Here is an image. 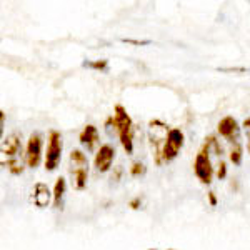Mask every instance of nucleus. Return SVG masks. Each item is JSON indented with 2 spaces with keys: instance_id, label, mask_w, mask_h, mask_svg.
Wrapping results in <instances>:
<instances>
[{
  "instance_id": "nucleus-13",
  "label": "nucleus",
  "mask_w": 250,
  "mask_h": 250,
  "mask_svg": "<svg viewBox=\"0 0 250 250\" xmlns=\"http://www.w3.org/2000/svg\"><path fill=\"white\" fill-rule=\"evenodd\" d=\"M72 175H74L75 180V188L77 190H83L87 187V179H88V168L82 167V168H72Z\"/></svg>"
},
{
  "instance_id": "nucleus-20",
  "label": "nucleus",
  "mask_w": 250,
  "mask_h": 250,
  "mask_svg": "<svg viewBox=\"0 0 250 250\" xmlns=\"http://www.w3.org/2000/svg\"><path fill=\"white\" fill-rule=\"evenodd\" d=\"M122 42H127V43H135V45H147V43H150V40H144V42H139V40L122 39Z\"/></svg>"
},
{
  "instance_id": "nucleus-15",
  "label": "nucleus",
  "mask_w": 250,
  "mask_h": 250,
  "mask_svg": "<svg viewBox=\"0 0 250 250\" xmlns=\"http://www.w3.org/2000/svg\"><path fill=\"white\" fill-rule=\"evenodd\" d=\"M229 157H230V162L233 165H240L242 164V157H244V148H242V145L239 142L233 144V147L230 148V154H229Z\"/></svg>"
},
{
  "instance_id": "nucleus-18",
  "label": "nucleus",
  "mask_w": 250,
  "mask_h": 250,
  "mask_svg": "<svg viewBox=\"0 0 250 250\" xmlns=\"http://www.w3.org/2000/svg\"><path fill=\"white\" fill-rule=\"evenodd\" d=\"M142 173H145V165H144V164H140V162L132 164V167H130V175L139 177V175H142Z\"/></svg>"
},
{
  "instance_id": "nucleus-1",
  "label": "nucleus",
  "mask_w": 250,
  "mask_h": 250,
  "mask_svg": "<svg viewBox=\"0 0 250 250\" xmlns=\"http://www.w3.org/2000/svg\"><path fill=\"white\" fill-rule=\"evenodd\" d=\"M110 122L114 124L117 134H119L124 150L127 154H132L134 152V122H132L130 115L127 114L124 105L117 104L114 108V115L110 117Z\"/></svg>"
},
{
  "instance_id": "nucleus-9",
  "label": "nucleus",
  "mask_w": 250,
  "mask_h": 250,
  "mask_svg": "<svg viewBox=\"0 0 250 250\" xmlns=\"http://www.w3.org/2000/svg\"><path fill=\"white\" fill-rule=\"evenodd\" d=\"M50 199H54V193L50 192V188L45 184L37 182L34 185V190H32V200L37 205L39 208H45L50 204Z\"/></svg>"
},
{
  "instance_id": "nucleus-11",
  "label": "nucleus",
  "mask_w": 250,
  "mask_h": 250,
  "mask_svg": "<svg viewBox=\"0 0 250 250\" xmlns=\"http://www.w3.org/2000/svg\"><path fill=\"white\" fill-rule=\"evenodd\" d=\"M79 140L87 150H94L97 144H99V130H97L95 125H85L83 130L80 132Z\"/></svg>"
},
{
  "instance_id": "nucleus-6",
  "label": "nucleus",
  "mask_w": 250,
  "mask_h": 250,
  "mask_svg": "<svg viewBox=\"0 0 250 250\" xmlns=\"http://www.w3.org/2000/svg\"><path fill=\"white\" fill-rule=\"evenodd\" d=\"M42 135L39 134H32L29 142H27V148H25V162L30 168H35L42 160Z\"/></svg>"
},
{
  "instance_id": "nucleus-14",
  "label": "nucleus",
  "mask_w": 250,
  "mask_h": 250,
  "mask_svg": "<svg viewBox=\"0 0 250 250\" xmlns=\"http://www.w3.org/2000/svg\"><path fill=\"white\" fill-rule=\"evenodd\" d=\"M70 162H72V167L74 168H82V167L88 168L87 155L83 154L82 150H72L70 152Z\"/></svg>"
},
{
  "instance_id": "nucleus-3",
  "label": "nucleus",
  "mask_w": 250,
  "mask_h": 250,
  "mask_svg": "<svg viewBox=\"0 0 250 250\" xmlns=\"http://www.w3.org/2000/svg\"><path fill=\"white\" fill-rule=\"evenodd\" d=\"M62 148H63V142L60 132L50 130V134H48V144H47V154H45V168L48 172L55 170L59 167L60 159H62Z\"/></svg>"
},
{
  "instance_id": "nucleus-2",
  "label": "nucleus",
  "mask_w": 250,
  "mask_h": 250,
  "mask_svg": "<svg viewBox=\"0 0 250 250\" xmlns=\"http://www.w3.org/2000/svg\"><path fill=\"white\" fill-rule=\"evenodd\" d=\"M168 132H170L168 125L160 122V120H150V122H148V140H150L157 165H162L164 162L162 152H164V145L167 142Z\"/></svg>"
},
{
  "instance_id": "nucleus-8",
  "label": "nucleus",
  "mask_w": 250,
  "mask_h": 250,
  "mask_svg": "<svg viewBox=\"0 0 250 250\" xmlns=\"http://www.w3.org/2000/svg\"><path fill=\"white\" fill-rule=\"evenodd\" d=\"M217 130H219V134L224 137V139L230 140V142H233V140L237 142V140H239L240 127H239V124H237V120L230 115L224 117V119L220 120L219 125H217Z\"/></svg>"
},
{
  "instance_id": "nucleus-26",
  "label": "nucleus",
  "mask_w": 250,
  "mask_h": 250,
  "mask_svg": "<svg viewBox=\"0 0 250 250\" xmlns=\"http://www.w3.org/2000/svg\"><path fill=\"white\" fill-rule=\"evenodd\" d=\"M167 250H173V249H167Z\"/></svg>"
},
{
  "instance_id": "nucleus-10",
  "label": "nucleus",
  "mask_w": 250,
  "mask_h": 250,
  "mask_svg": "<svg viewBox=\"0 0 250 250\" xmlns=\"http://www.w3.org/2000/svg\"><path fill=\"white\" fill-rule=\"evenodd\" d=\"M22 152V142L19 134H10L2 142V154L9 159H17V155Z\"/></svg>"
},
{
  "instance_id": "nucleus-17",
  "label": "nucleus",
  "mask_w": 250,
  "mask_h": 250,
  "mask_svg": "<svg viewBox=\"0 0 250 250\" xmlns=\"http://www.w3.org/2000/svg\"><path fill=\"white\" fill-rule=\"evenodd\" d=\"M83 67L88 68H95V70H107L108 67V60H95V62H83Z\"/></svg>"
},
{
  "instance_id": "nucleus-19",
  "label": "nucleus",
  "mask_w": 250,
  "mask_h": 250,
  "mask_svg": "<svg viewBox=\"0 0 250 250\" xmlns=\"http://www.w3.org/2000/svg\"><path fill=\"white\" fill-rule=\"evenodd\" d=\"M217 177H219V180H224L225 177H227V165L225 162H219V168H217Z\"/></svg>"
},
{
  "instance_id": "nucleus-5",
  "label": "nucleus",
  "mask_w": 250,
  "mask_h": 250,
  "mask_svg": "<svg viewBox=\"0 0 250 250\" xmlns=\"http://www.w3.org/2000/svg\"><path fill=\"white\" fill-rule=\"evenodd\" d=\"M184 132L180 128H170L167 137V142L164 145V152H162V160L164 162H172L177 155L180 154L184 147Z\"/></svg>"
},
{
  "instance_id": "nucleus-12",
  "label": "nucleus",
  "mask_w": 250,
  "mask_h": 250,
  "mask_svg": "<svg viewBox=\"0 0 250 250\" xmlns=\"http://www.w3.org/2000/svg\"><path fill=\"white\" fill-rule=\"evenodd\" d=\"M65 188H67L65 179H63V177H59V179L55 180V187H54V207L55 208H62Z\"/></svg>"
},
{
  "instance_id": "nucleus-4",
  "label": "nucleus",
  "mask_w": 250,
  "mask_h": 250,
  "mask_svg": "<svg viewBox=\"0 0 250 250\" xmlns=\"http://www.w3.org/2000/svg\"><path fill=\"white\" fill-rule=\"evenodd\" d=\"M193 172H195L197 179L202 184H210L213 177V167L210 162V157H208V147L204 145L202 150L197 154L195 162H193Z\"/></svg>"
},
{
  "instance_id": "nucleus-24",
  "label": "nucleus",
  "mask_w": 250,
  "mask_h": 250,
  "mask_svg": "<svg viewBox=\"0 0 250 250\" xmlns=\"http://www.w3.org/2000/svg\"><path fill=\"white\" fill-rule=\"evenodd\" d=\"M247 148H249V154H250V140H249V144H247Z\"/></svg>"
},
{
  "instance_id": "nucleus-23",
  "label": "nucleus",
  "mask_w": 250,
  "mask_h": 250,
  "mask_svg": "<svg viewBox=\"0 0 250 250\" xmlns=\"http://www.w3.org/2000/svg\"><path fill=\"white\" fill-rule=\"evenodd\" d=\"M140 207V197H137V199H134L130 202V208H134V210H137V208Z\"/></svg>"
},
{
  "instance_id": "nucleus-16",
  "label": "nucleus",
  "mask_w": 250,
  "mask_h": 250,
  "mask_svg": "<svg viewBox=\"0 0 250 250\" xmlns=\"http://www.w3.org/2000/svg\"><path fill=\"white\" fill-rule=\"evenodd\" d=\"M3 165H5L12 173H15V175L23 172V165L19 159H7V164H3Z\"/></svg>"
},
{
  "instance_id": "nucleus-25",
  "label": "nucleus",
  "mask_w": 250,
  "mask_h": 250,
  "mask_svg": "<svg viewBox=\"0 0 250 250\" xmlns=\"http://www.w3.org/2000/svg\"><path fill=\"white\" fill-rule=\"evenodd\" d=\"M148 250H157V249H148Z\"/></svg>"
},
{
  "instance_id": "nucleus-22",
  "label": "nucleus",
  "mask_w": 250,
  "mask_h": 250,
  "mask_svg": "<svg viewBox=\"0 0 250 250\" xmlns=\"http://www.w3.org/2000/svg\"><path fill=\"white\" fill-rule=\"evenodd\" d=\"M207 197H208V202H210L212 207H215V205H217V197H215V193H213V192H208V193H207Z\"/></svg>"
},
{
  "instance_id": "nucleus-7",
  "label": "nucleus",
  "mask_w": 250,
  "mask_h": 250,
  "mask_svg": "<svg viewBox=\"0 0 250 250\" xmlns=\"http://www.w3.org/2000/svg\"><path fill=\"white\" fill-rule=\"evenodd\" d=\"M115 159V148L108 144H104L102 147L99 148V152L95 154L94 159V167L97 172H108L112 167V162Z\"/></svg>"
},
{
  "instance_id": "nucleus-21",
  "label": "nucleus",
  "mask_w": 250,
  "mask_h": 250,
  "mask_svg": "<svg viewBox=\"0 0 250 250\" xmlns=\"http://www.w3.org/2000/svg\"><path fill=\"white\" fill-rule=\"evenodd\" d=\"M242 127H244L245 134L249 135V140H250V117H249V119H245V120H244V124H242Z\"/></svg>"
}]
</instances>
